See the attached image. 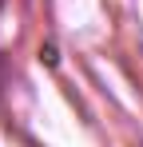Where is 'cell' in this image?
<instances>
[{"mask_svg":"<svg viewBox=\"0 0 143 147\" xmlns=\"http://www.w3.org/2000/svg\"><path fill=\"white\" fill-rule=\"evenodd\" d=\"M4 84H8V64L0 60V92H4Z\"/></svg>","mask_w":143,"mask_h":147,"instance_id":"1","label":"cell"}]
</instances>
